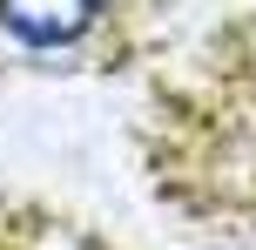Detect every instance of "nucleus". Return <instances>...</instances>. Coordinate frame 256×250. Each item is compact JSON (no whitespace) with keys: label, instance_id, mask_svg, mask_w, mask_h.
Wrapping results in <instances>:
<instances>
[{"label":"nucleus","instance_id":"f257e3e1","mask_svg":"<svg viewBox=\"0 0 256 250\" xmlns=\"http://www.w3.org/2000/svg\"><path fill=\"white\" fill-rule=\"evenodd\" d=\"M108 7H115V0H0V34L20 54L61 61V54L88 48V41L102 34Z\"/></svg>","mask_w":256,"mask_h":250}]
</instances>
